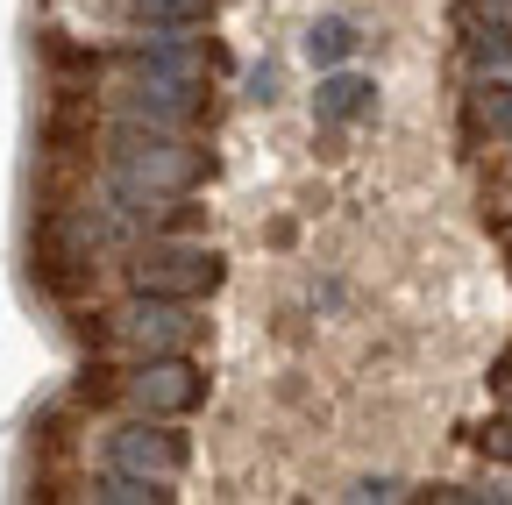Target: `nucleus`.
Listing matches in <instances>:
<instances>
[{"label": "nucleus", "mask_w": 512, "mask_h": 505, "mask_svg": "<svg viewBox=\"0 0 512 505\" xmlns=\"http://www.w3.org/2000/svg\"><path fill=\"white\" fill-rule=\"evenodd\" d=\"M505 242H512V221H505Z\"/></svg>", "instance_id": "nucleus-21"}, {"label": "nucleus", "mask_w": 512, "mask_h": 505, "mask_svg": "<svg viewBox=\"0 0 512 505\" xmlns=\"http://www.w3.org/2000/svg\"><path fill=\"white\" fill-rule=\"evenodd\" d=\"M128 65H136L143 79H207V50L192 43L185 29H157V36H136L121 50Z\"/></svg>", "instance_id": "nucleus-8"}, {"label": "nucleus", "mask_w": 512, "mask_h": 505, "mask_svg": "<svg viewBox=\"0 0 512 505\" xmlns=\"http://www.w3.org/2000/svg\"><path fill=\"white\" fill-rule=\"evenodd\" d=\"M349 498H406V484H392V477H363Z\"/></svg>", "instance_id": "nucleus-19"}, {"label": "nucleus", "mask_w": 512, "mask_h": 505, "mask_svg": "<svg viewBox=\"0 0 512 505\" xmlns=\"http://www.w3.org/2000/svg\"><path fill=\"white\" fill-rule=\"evenodd\" d=\"M93 498H107V505H171L164 477H136V470H107L93 484Z\"/></svg>", "instance_id": "nucleus-13"}, {"label": "nucleus", "mask_w": 512, "mask_h": 505, "mask_svg": "<svg viewBox=\"0 0 512 505\" xmlns=\"http://www.w3.org/2000/svg\"><path fill=\"white\" fill-rule=\"evenodd\" d=\"M477 441H484V456H498V463H512V420H491V427H484Z\"/></svg>", "instance_id": "nucleus-17"}, {"label": "nucleus", "mask_w": 512, "mask_h": 505, "mask_svg": "<svg viewBox=\"0 0 512 505\" xmlns=\"http://www.w3.org/2000/svg\"><path fill=\"white\" fill-rule=\"evenodd\" d=\"M207 178V150H192L178 129H150V121H114L107 136V193L128 221H150L164 200L192 193Z\"/></svg>", "instance_id": "nucleus-1"}, {"label": "nucleus", "mask_w": 512, "mask_h": 505, "mask_svg": "<svg viewBox=\"0 0 512 505\" xmlns=\"http://www.w3.org/2000/svg\"><path fill=\"white\" fill-rule=\"evenodd\" d=\"M221 0H128V15L150 22V29H200Z\"/></svg>", "instance_id": "nucleus-12"}, {"label": "nucleus", "mask_w": 512, "mask_h": 505, "mask_svg": "<svg viewBox=\"0 0 512 505\" xmlns=\"http://www.w3.org/2000/svg\"><path fill=\"white\" fill-rule=\"evenodd\" d=\"M185 456H192L185 434L164 427L157 413L136 420V427H114V434H107V470H136V477H164V484H171V477L185 470Z\"/></svg>", "instance_id": "nucleus-6"}, {"label": "nucleus", "mask_w": 512, "mask_h": 505, "mask_svg": "<svg viewBox=\"0 0 512 505\" xmlns=\"http://www.w3.org/2000/svg\"><path fill=\"white\" fill-rule=\"evenodd\" d=\"M356 43H363V36H356V22H342V15H328V22H313V29H306V57H313L320 72L342 65V57H349Z\"/></svg>", "instance_id": "nucleus-14"}, {"label": "nucleus", "mask_w": 512, "mask_h": 505, "mask_svg": "<svg viewBox=\"0 0 512 505\" xmlns=\"http://www.w3.org/2000/svg\"><path fill=\"white\" fill-rule=\"evenodd\" d=\"M221 257L207 242H178V235H150L136 249V264H128V285L136 292H164V299H207L221 285Z\"/></svg>", "instance_id": "nucleus-2"}, {"label": "nucleus", "mask_w": 512, "mask_h": 505, "mask_svg": "<svg viewBox=\"0 0 512 505\" xmlns=\"http://www.w3.org/2000/svg\"><path fill=\"white\" fill-rule=\"evenodd\" d=\"M249 100H278V65H256L249 72Z\"/></svg>", "instance_id": "nucleus-18"}, {"label": "nucleus", "mask_w": 512, "mask_h": 505, "mask_svg": "<svg viewBox=\"0 0 512 505\" xmlns=\"http://www.w3.org/2000/svg\"><path fill=\"white\" fill-rule=\"evenodd\" d=\"M29 278L50 299H72L86 285V235L64 221V214H43L36 221V235H29Z\"/></svg>", "instance_id": "nucleus-4"}, {"label": "nucleus", "mask_w": 512, "mask_h": 505, "mask_svg": "<svg viewBox=\"0 0 512 505\" xmlns=\"http://www.w3.org/2000/svg\"><path fill=\"white\" fill-rule=\"evenodd\" d=\"M470 15V57L512 72V0H463Z\"/></svg>", "instance_id": "nucleus-9"}, {"label": "nucleus", "mask_w": 512, "mask_h": 505, "mask_svg": "<svg viewBox=\"0 0 512 505\" xmlns=\"http://www.w3.org/2000/svg\"><path fill=\"white\" fill-rule=\"evenodd\" d=\"M114 392H128V377H121L114 363H86V370H79V385H72L79 406H107Z\"/></svg>", "instance_id": "nucleus-15"}, {"label": "nucleus", "mask_w": 512, "mask_h": 505, "mask_svg": "<svg viewBox=\"0 0 512 505\" xmlns=\"http://www.w3.org/2000/svg\"><path fill=\"white\" fill-rule=\"evenodd\" d=\"M128 392H136V406L157 413V420H185L207 399V377H200V363H185V349H171V356H143V370L128 377Z\"/></svg>", "instance_id": "nucleus-3"}, {"label": "nucleus", "mask_w": 512, "mask_h": 505, "mask_svg": "<svg viewBox=\"0 0 512 505\" xmlns=\"http://www.w3.org/2000/svg\"><path fill=\"white\" fill-rule=\"evenodd\" d=\"M470 114L491 143H512V79H477L470 86Z\"/></svg>", "instance_id": "nucleus-11"}, {"label": "nucleus", "mask_w": 512, "mask_h": 505, "mask_svg": "<svg viewBox=\"0 0 512 505\" xmlns=\"http://www.w3.org/2000/svg\"><path fill=\"white\" fill-rule=\"evenodd\" d=\"M491 385H498V392H505V399H512V349H505V356H498V370H491Z\"/></svg>", "instance_id": "nucleus-20"}, {"label": "nucleus", "mask_w": 512, "mask_h": 505, "mask_svg": "<svg viewBox=\"0 0 512 505\" xmlns=\"http://www.w3.org/2000/svg\"><path fill=\"white\" fill-rule=\"evenodd\" d=\"M121 114L128 121H150V129H192L207 114V79H143L121 93Z\"/></svg>", "instance_id": "nucleus-7"}, {"label": "nucleus", "mask_w": 512, "mask_h": 505, "mask_svg": "<svg viewBox=\"0 0 512 505\" xmlns=\"http://www.w3.org/2000/svg\"><path fill=\"white\" fill-rule=\"evenodd\" d=\"M192 299H164V292H136L121 313H114V335H128L143 356H171V349H185L192 342Z\"/></svg>", "instance_id": "nucleus-5"}, {"label": "nucleus", "mask_w": 512, "mask_h": 505, "mask_svg": "<svg viewBox=\"0 0 512 505\" xmlns=\"http://www.w3.org/2000/svg\"><path fill=\"white\" fill-rule=\"evenodd\" d=\"M370 107H377V86L328 65V79H320V93H313V114H320V121H356V114H370Z\"/></svg>", "instance_id": "nucleus-10"}, {"label": "nucleus", "mask_w": 512, "mask_h": 505, "mask_svg": "<svg viewBox=\"0 0 512 505\" xmlns=\"http://www.w3.org/2000/svg\"><path fill=\"white\" fill-rule=\"evenodd\" d=\"M43 57H50L57 72H79V79H93V72H100V50H79V43H64L57 29L43 36Z\"/></svg>", "instance_id": "nucleus-16"}]
</instances>
